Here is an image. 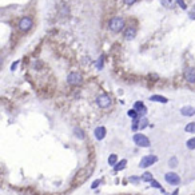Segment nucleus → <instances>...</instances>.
Returning a JSON list of instances; mask_svg holds the SVG:
<instances>
[{"instance_id": "5701e85b", "label": "nucleus", "mask_w": 195, "mask_h": 195, "mask_svg": "<svg viewBox=\"0 0 195 195\" xmlns=\"http://www.w3.org/2000/svg\"><path fill=\"white\" fill-rule=\"evenodd\" d=\"M74 134H75L79 139H84V134H83V131L80 128H78V127H75V128H74Z\"/></svg>"}, {"instance_id": "7ed1b4c3", "label": "nucleus", "mask_w": 195, "mask_h": 195, "mask_svg": "<svg viewBox=\"0 0 195 195\" xmlns=\"http://www.w3.org/2000/svg\"><path fill=\"white\" fill-rule=\"evenodd\" d=\"M32 25H34V20L31 18H28V16H24L19 22V29L22 32H28L32 28Z\"/></svg>"}, {"instance_id": "20e7f679", "label": "nucleus", "mask_w": 195, "mask_h": 195, "mask_svg": "<svg viewBox=\"0 0 195 195\" xmlns=\"http://www.w3.org/2000/svg\"><path fill=\"white\" fill-rule=\"evenodd\" d=\"M156 162H158V156H155V155H146V156L142 158L140 163H139V167H140V168H147V167L155 164Z\"/></svg>"}, {"instance_id": "f03ea898", "label": "nucleus", "mask_w": 195, "mask_h": 195, "mask_svg": "<svg viewBox=\"0 0 195 195\" xmlns=\"http://www.w3.org/2000/svg\"><path fill=\"white\" fill-rule=\"evenodd\" d=\"M132 139L135 142V144L139 146V147H150V144H151L150 139L146 135H143V134H135Z\"/></svg>"}, {"instance_id": "b1692460", "label": "nucleus", "mask_w": 195, "mask_h": 195, "mask_svg": "<svg viewBox=\"0 0 195 195\" xmlns=\"http://www.w3.org/2000/svg\"><path fill=\"white\" fill-rule=\"evenodd\" d=\"M150 184H151V186H152V187H155V189H158V190H161V191H162V192H164V189H163V187H162V186H161V183H158V182H156V180H154V179H152V180H151V182H150Z\"/></svg>"}, {"instance_id": "c756f323", "label": "nucleus", "mask_w": 195, "mask_h": 195, "mask_svg": "<svg viewBox=\"0 0 195 195\" xmlns=\"http://www.w3.org/2000/svg\"><path fill=\"white\" fill-rule=\"evenodd\" d=\"M16 64H18V62H15V63H13V64H12V67H11V69H12V71H13V69H15V68H16Z\"/></svg>"}, {"instance_id": "412c9836", "label": "nucleus", "mask_w": 195, "mask_h": 195, "mask_svg": "<svg viewBox=\"0 0 195 195\" xmlns=\"http://www.w3.org/2000/svg\"><path fill=\"white\" fill-rule=\"evenodd\" d=\"M127 115H128L130 118H132V119L139 118V114H138V111H136L135 108H132V110H128V111H127Z\"/></svg>"}, {"instance_id": "7c9ffc66", "label": "nucleus", "mask_w": 195, "mask_h": 195, "mask_svg": "<svg viewBox=\"0 0 195 195\" xmlns=\"http://www.w3.org/2000/svg\"><path fill=\"white\" fill-rule=\"evenodd\" d=\"M178 194H179V190L176 189V190H175V191H174V192H173V194H171V195H178Z\"/></svg>"}, {"instance_id": "4be33fe9", "label": "nucleus", "mask_w": 195, "mask_h": 195, "mask_svg": "<svg viewBox=\"0 0 195 195\" xmlns=\"http://www.w3.org/2000/svg\"><path fill=\"white\" fill-rule=\"evenodd\" d=\"M186 146H187V148L189 150H195V138H191L187 140V143H186Z\"/></svg>"}, {"instance_id": "c85d7f7f", "label": "nucleus", "mask_w": 195, "mask_h": 195, "mask_svg": "<svg viewBox=\"0 0 195 195\" xmlns=\"http://www.w3.org/2000/svg\"><path fill=\"white\" fill-rule=\"evenodd\" d=\"M135 1H136V0H124V3H126L127 6H132Z\"/></svg>"}, {"instance_id": "1a4fd4ad", "label": "nucleus", "mask_w": 195, "mask_h": 195, "mask_svg": "<svg viewBox=\"0 0 195 195\" xmlns=\"http://www.w3.org/2000/svg\"><path fill=\"white\" fill-rule=\"evenodd\" d=\"M134 108L138 111L139 116H143V115H146V114H147V108L144 107L143 102H135V104H134Z\"/></svg>"}, {"instance_id": "0eeeda50", "label": "nucleus", "mask_w": 195, "mask_h": 195, "mask_svg": "<svg viewBox=\"0 0 195 195\" xmlns=\"http://www.w3.org/2000/svg\"><path fill=\"white\" fill-rule=\"evenodd\" d=\"M67 82L71 86H78L82 83V75L79 72H71L68 76H67Z\"/></svg>"}, {"instance_id": "9b49d317", "label": "nucleus", "mask_w": 195, "mask_h": 195, "mask_svg": "<svg viewBox=\"0 0 195 195\" xmlns=\"http://www.w3.org/2000/svg\"><path fill=\"white\" fill-rule=\"evenodd\" d=\"M135 36H136V28H134V27H128V28L124 31V38H126L127 40H132Z\"/></svg>"}, {"instance_id": "aec40b11", "label": "nucleus", "mask_w": 195, "mask_h": 195, "mask_svg": "<svg viewBox=\"0 0 195 195\" xmlns=\"http://www.w3.org/2000/svg\"><path fill=\"white\" fill-rule=\"evenodd\" d=\"M168 166H170L171 168H175V167L178 166V158H176V156L170 158V161H168Z\"/></svg>"}, {"instance_id": "393cba45", "label": "nucleus", "mask_w": 195, "mask_h": 195, "mask_svg": "<svg viewBox=\"0 0 195 195\" xmlns=\"http://www.w3.org/2000/svg\"><path fill=\"white\" fill-rule=\"evenodd\" d=\"M103 59H104V58H103V56H100V58H99V60L96 62V67H98V69H102V68H103Z\"/></svg>"}, {"instance_id": "39448f33", "label": "nucleus", "mask_w": 195, "mask_h": 195, "mask_svg": "<svg viewBox=\"0 0 195 195\" xmlns=\"http://www.w3.org/2000/svg\"><path fill=\"white\" fill-rule=\"evenodd\" d=\"M164 179H166V182L168 184H173V186H178L180 183V176L176 173H167L164 175Z\"/></svg>"}, {"instance_id": "a878e982", "label": "nucleus", "mask_w": 195, "mask_h": 195, "mask_svg": "<svg viewBox=\"0 0 195 195\" xmlns=\"http://www.w3.org/2000/svg\"><path fill=\"white\" fill-rule=\"evenodd\" d=\"M176 3H178V6H179L182 10H186V8H187V6L184 4V0H176Z\"/></svg>"}, {"instance_id": "cd10ccee", "label": "nucleus", "mask_w": 195, "mask_h": 195, "mask_svg": "<svg viewBox=\"0 0 195 195\" xmlns=\"http://www.w3.org/2000/svg\"><path fill=\"white\" fill-rule=\"evenodd\" d=\"M142 178H138V176H131V178H128V180L130 182H134V183H136V182H139Z\"/></svg>"}, {"instance_id": "9d476101", "label": "nucleus", "mask_w": 195, "mask_h": 195, "mask_svg": "<svg viewBox=\"0 0 195 195\" xmlns=\"http://www.w3.org/2000/svg\"><path fill=\"white\" fill-rule=\"evenodd\" d=\"M94 135H95V138H96L98 140H103L104 136H106V128H104L103 126L96 127L95 131H94Z\"/></svg>"}, {"instance_id": "423d86ee", "label": "nucleus", "mask_w": 195, "mask_h": 195, "mask_svg": "<svg viewBox=\"0 0 195 195\" xmlns=\"http://www.w3.org/2000/svg\"><path fill=\"white\" fill-rule=\"evenodd\" d=\"M96 102H98V106L100 108H108L111 106V98L108 96L107 94L100 95V96L96 99Z\"/></svg>"}, {"instance_id": "6ab92c4d", "label": "nucleus", "mask_w": 195, "mask_h": 195, "mask_svg": "<svg viewBox=\"0 0 195 195\" xmlns=\"http://www.w3.org/2000/svg\"><path fill=\"white\" fill-rule=\"evenodd\" d=\"M161 3L164 8H173L174 7V0H161Z\"/></svg>"}, {"instance_id": "f3484780", "label": "nucleus", "mask_w": 195, "mask_h": 195, "mask_svg": "<svg viewBox=\"0 0 195 195\" xmlns=\"http://www.w3.org/2000/svg\"><path fill=\"white\" fill-rule=\"evenodd\" d=\"M116 163H118V155L111 154L110 156H108V164H110V166H115Z\"/></svg>"}, {"instance_id": "4468645a", "label": "nucleus", "mask_w": 195, "mask_h": 195, "mask_svg": "<svg viewBox=\"0 0 195 195\" xmlns=\"http://www.w3.org/2000/svg\"><path fill=\"white\" fill-rule=\"evenodd\" d=\"M126 166H127V161H126V159H122V161H119L116 164H115V166H114V171H115V173H118V171H122Z\"/></svg>"}, {"instance_id": "f8f14e48", "label": "nucleus", "mask_w": 195, "mask_h": 195, "mask_svg": "<svg viewBox=\"0 0 195 195\" xmlns=\"http://www.w3.org/2000/svg\"><path fill=\"white\" fill-rule=\"evenodd\" d=\"M180 114L183 116H192V115H195V108L191 106H186V107H182Z\"/></svg>"}, {"instance_id": "f257e3e1", "label": "nucleus", "mask_w": 195, "mask_h": 195, "mask_svg": "<svg viewBox=\"0 0 195 195\" xmlns=\"http://www.w3.org/2000/svg\"><path fill=\"white\" fill-rule=\"evenodd\" d=\"M124 20H123V18H120V16H115V18H112V19L108 22V28H110V31H112L114 34H118V32H120L123 28H124Z\"/></svg>"}, {"instance_id": "a211bd4d", "label": "nucleus", "mask_w": 195, "mask_h": 195, "mask_svg": "<svg viewBox=\"0 0 195 195\" xmlns=\"http://www.w3.org/2000/svg\"><path fill=\"white\" fill-rule=\"evenodd\" d=\"M142 180H143V182H151V180H152V174L148 173V171H146V173L142 175Z\"/></svg>"}, {"instance_id": "ddd939ff", "label": "nucleus", "mask_w": 195, "mask_h": 195, "mask_svg": "<svg viewBox=\"0 0 195 195\" xmlns=\"http://www.w3.org/2000/svg\"><path fill=\"white\" fill-rule=\"evenodd\" d=\"M150 100H151V102H158V103H167L168 99L164 98V96H162V95H152V96H150Z\"/></svg>"}, {"instance_id": "dca6fc26", "label": "nucleus", "mask_w": 195, "mask_h": 195, "mask_svg": "<svg viewBox=\"0 0 195 195\" xmlns=\"http://www.w3.org/2000/svg\"><path fill=\"white\" fill-rule=\"evenodd\" d=\"M184 131L186 132H190V134H195V122L189 123V124L184 127Z\"/></svg>"}, {"instance_id": "6e6552de", "label": "nucleus", "mask_w": 195, "mask_h": 195, "mask_svg": "<svg viewBox=\"0 0 195 195\" xmlns=\"http://www.w3.org/2000/svg\"><path fill=\"white\" fill-rule=\"evenodd\" d=\"M184 79L189 83H195V68L189 67L184 69Z\"/></svg>"}, {"instance_id": "bb28decb", "label": "nucleus", "mask_w": 195, "mask_h": 195, "mask_svg": "<svg viewBox=\"0 0 195 195\" xmlns=\"http://www.w3.org/2000/svg\"><path fill=\"white\" fill-rule=\"evenodd\" d=\"M99 184H100V180H99V179H96V180H95V182L91 184V189H92V190H95V189H96V187H98Z\"/></svg>"}, {"instance_id": "2eb2a0df", "label": "nucleus", "mask_w": 195, "mask_h": 195, "mask_svg": "<svg viewBox=\"0 0 195 195\" xmlns=\"http://www.w3.org/2000/svg\"><path fill=\"white\" fill-rule=\"evenodd\" d=\"M147 126H148V119H147V118H142L140 116L139 123H138V128L139 130H143V128H146Z\"/></svg>"}]
</instances>
